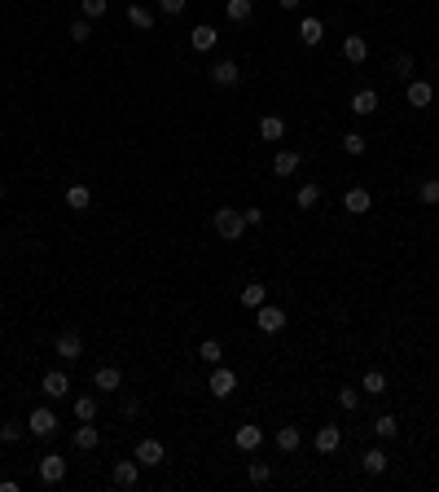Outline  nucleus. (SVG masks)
Returning <instances> with one entry per match:
<instances>
[{"instance_id":"f257e3e1","label":"nucleus","mask_w":439,"mask_h":492,"mask_svg":"<svg viewBox=\"0 0 439 492\" xmlns=\"http://www.w3.org/2000/svg\"><path fill=\"white\" fill-rule=\"evenodd\" d=\"M211 224H216V233L224 237V242H237V237L246 233V215L233 211V207H220L216 215H211Z\"/></svg>"},{"instance_id":"1a4fd4ad","label":"nucleus","mask_w":439,"mask_h":492,"mask_svg":"<svg viewBox=\"0 0 439 492\" xmlns=\"http://www.w3.org/2000/svg\"><path fill=\"white\" fill-rule=\"evenodd\" d=\"M92 387H97V391H119V387H123V374H119V369L114 365H101L97 369V374H92Z\"/></svg>"},{"instance_id":"4468645a","label":"nucleus","mask_w":439,"mask_h":492,"mask_svg":"<svg viewBox=\"0 0 439 492\" xmlns=\"http://www.w3.org/2000/svg\"><path fill=\"white\" fill-rule=\"evenodd\" d=\"M343 57L360 66L365 57H369V40H365V35H347V40H343Z\"/></svg>"},{"instance_id":"39448f33","label":"nucleus","mask_w":439,"mask_h":492,"mask_svg":"<svg viewBox=\"0 0 439 492\" xmlns=\"http://www.w3.org/2000/svg\"><path fill=\"white\" fill-rule=\"evenodd\" d=\"M53 352L62 356V361H79V356H84V339H79L75 330H62V334H57V343H53Z\"/></svg>"},{"instance_id":"f3484780","label":"nucleus","mask_w":439,"mask_h":492,"mask_svg":"<svg viewBox=\"0 0 439 492\" xmlns=\"http://www.w3.org/2000/svg\"><path fill=\"white\" fill-rule=\"evenodd\" d=\"M347 110H351V115H360V119H365V115H374V110H378V92H374V88H360V92L351 97Z\"/></svg>"},{"instance_id":"f704fd0d","label":"nucleus","mask_w":439,"mask_h":492,"mask_svg":"<svg viewBox=\"0 0 439 492\" xmlns=\"http://www.w3.org/2000/svg\"><path fill=\"white\" fill-rule=\"evenodd\" d=\"M418 198L426 202V207H439V181L431 176V181H422V189H418Z\"/></svg>"},{"instance_id":"c85d7f7f","label":"nucleus","mask_w":439,"mask_h":492,"mask_svg":"<svg viewBox=\"0 0 439 492\" xmlns=\"http://www.w3.org/2000/svg\"><path fill=\"white\" fill-rule=\"evenodd\" d=\"M75 417L79 422H92V417H97V400H92V395H75Z\"/></svg>"},{"instance_id":"58836bf2","label":"nucleus","mask_w":439,"mask_h":492,"mask_svg":"<svg viewBox=\"0 0 439 492\" xmlns=\"http://www.w3.org/2000/svg\"><path fill=\"white\" fill-rule=\"evenodd\" d=\"M338 404H343V409H356V404H360V391H356V387H338Z\"/></svg>"},{"instance_id":"a19ab883","label":"nucleus","mask_w":439,"mask_h":492,"mask_svg":"<svg viewBox=\"0 0 439 492\" xmlns=\"http://www.w3.org/2000/svg\"><path fill=\"white\" fill-rule=\"evenodd\" d=\"M0 440H5V444H18V440H22V426H18V422H5V426H0Z\"/></svg>"},{"instance_id":"cd10ccee","label":"nucleus","mask_w":439,"mask_h":492,"mask_svg":"<svg viewBox=\"0 0 439 492\" xmlns=\"http://www.w3.org/2000/svg\"><path fill=\"white\" fill-rule=\"evenodd\" d=\"M299 444H303V435H299L294 426H281V431H277V449H281V453H294Z\"/></svg>"},{"instance_id":"49530a36","label":"nucleus","mask_w":439,"mask_h":492,"mask_svg":"<svg viewBox=\"0 0 439 492\" xmlns=\"http://www.w3.org/2000/svg\"><path fill=\"white\" fill-rule=\"evenodd\" d=\"M0 202H5V181H0Z\"/></svg>"},{"instance_id":"412c9836","label":"nucleus","mask_w":439,"mask_h":492,"mask_svg":"<svg viewBox=\"0 0 439 492\" xmlns=\"http://www.w3.org/2000/svg\"><path fill=\"white\" fill-rule=\"evenodd\" d=\"M338 444H343L338 426H321V431H316V453H321V457H325V453H334Z\"/></svg>"},{"instance_id":"7c9ffc66","label":"nucleus","mask_w":439,"mask_h":492,"mask_svg":"<svg viewBox=\"0 0 439 492\" xmlns=\"http://www.w3.org/2000/svg\"><path fill=\"white\" fill-rule=\"evenodd\" d=\"M127 22H132V27H141V31H150V27H154V14H150L145 5H132V9H127Z\"/></svg>"},{"instance_id":"2eb2a0df","label":"nucleus","mask_w":439,"mask_h":492,"mask_svg":"<svg viewBox=\"0 0 439 492\" xmlns=\"http://www.w3.org/2000/svg\"><path fill=\"white\" fill-rule=\"evenodd\" d=\"M97 444H101V431L92 426V422H79V426H75V449H79V453H92Z\"/></svg>"},{"instance_id":"dca6fc26","label":"nucleus","mask_w":439,"mask_h":492,"mask_svg":"<svg viewBox=\"0 0 439 492\" xmlns=\"http://www.w3.org/2000/svg\"><path fill=\"white\" fill-rule=\"evenodd\" d=\"M136 479H141V462H114V484L119 488H136Z\"/></svg>"},{"instance_id":"4c0bfd02","label":"nucleus","mask_w":439,"mask_h":492,"mask_svg":"<svg viewBox=\"0 0 439 492\" xmlns=\"http://www.w3.org/2000/svg\"><path fill=\"white\" fill-rule=\"evenodd\" d=\"M105 9H110V0H84V18L92 22V18H101Z\"/></svg>"},{"instance_id":"6e6552de","label":"nucleus","mask_w":439,"mask_h":492,"mask_svg":"<svg viewBox=\"0 0 439 492\" xmlns=\"http://www.w3.org/2000/svg\"><path fill=\"white\" fill-rule=\"evenodd\" d=\"M132 457H136L141 466H159L163 457H167V449H163V444H159V440H141V444H136V453H132Z\"/></svg>"},{"instance_id":"aec40b11","label":"nucleus","mask_w":439,"mask_h":492,"mask_svg":"<svg viewBox=\"0 0 439 492\" xmlns=\"http://www.w3.org/2000/svg\"><path fill=\"white\" fill-rule=\"evenodd\" d=\"M321 35H325V22L321 18H303L299 22V40L303 44H321Z\"/></svg>"},{"instance_id":"a18cd8bd","label":"nucleus","mask_w":439,"mask_h":492,"mask_svg":"<svg viewBox=\"0 0 439 492\" xmlns=\"http://www.w3.org/2000/svg\"><path fill=\"white\" fill-rule=\"evenodd\" d=\"M277 5H281V9H286V14H290V9H299V0H277Z\"/></svg>"},{"instance_id":"7ed1b4c3","label":"nucleus","mask_w":439,"mask_h":492,"mask_svg":"<svg viewBox=\"0 0 439 492\" xmlns=\"http://www.w3.org/2000/svg\"><path fill=\"white\" fill-rule=\"evenodd\" d=\"M27 431L31 435H40V440H49V435H57V413L53 409H31V417H27Z\"/></svg>"},{"instance_id":"72a5a7b5","label":"nucleus","mask_w":439,"mask_h":492,"mask_svg":"<svg viewBox=\"0 0 439 492\" xmlns=\"http://www.w3.org/2000/svg\"><path fill=\"white\" fill-rule=\"evenodd\" d=\"M70 40H75V44H88V40H92V22H88V18H75V22H70Z\"/></svg>"},{"instance_id":"e433bc0d","label":"nucleus","mask_w":439,"mask_h":492,"mask_svg":"<svg viewBox=\"0 0 439 492\" xmlns=\"http://www.w3.org/2000/svg\"><path fill=\"white\" fill-rule=\"evenodd\" d=\"M251 9H255L251 0H229V18L233 22H246V18H251Z\"/></svg>"},{"instance_id":"b1692460","label":"nucleus","mask_w":439,"mask_h":492,"mask_svg":"<svg viewBox=\"0 0 439 492\" xmlns=\"http://www.w3.org/2000/svg\"><path fill=\"white\" fill-rule=\"evenodd\" d=\"M360 466H365V475H382V471H387V453H382V449H369V453L360 457Z\"/></svg>"},{"instance_id":"79ce46f5","label":"nucleus","mask_w":439,"mask_h":492,"mask_svg":"<svg viewBox=\"0 0 439 492\" xmlns=\"http://www.w3.org/2000/svg\"><path fill=\"white\" fill-rule=\"evenodd\" d=\"M163 14H185V0H159Z\"/></svg>"},{"instance_id":"bb28decb","label":"nucleus","mask_w":439,"mask_h":492,"mask_svg":"<svg viewBox=\"0 0 439 492\" xmlns=\"http://www.w3.org/2000/svg\"><path fill=\"white\" fill-rule=\"evenodd\" d=\"M396 431H400L396 413H382V417H378V422H374V435H378V440H396Z\"/></svg>"},{"instance_id":"ea45409f","label":"nucleus","mask_w":439,"mask_h":492,"mask_svg":"<svg viewBox=\"0 0 439 492\" xmlns=\"http://www.w3.org/2000/svg\"><path fill=\"white\" fill-rule=\"evenodd\" d=\"M391 70H396L400 79H409V75H413V57H409V53H400V57H396V66H391Z\"/></svg>"},{"instance_id":"c03bdc74","label":"nucleus","mask_w":439,"mask_h":492,"mask_svg":"<svg viewBox=\"0 0 439 492\" xmlns=\"http://www.w3.org/2000/svg\"><path fill=\"white\" fill-rule=\"evenodd\" d=\"M141 413V400H132V395H127V400H123V417H136Z\"/></svg>"},{"instance_id":"c9c22d12","label":"nucleus","mask_w":439,"mask_h":492,"mask_svg":"<svg viewBox=\"0 0 439 492\" xmlns=\"http://www.w3.org/2000/svg\"><path fill=\"white\" fill-rule=\"evenodd\" d=\"M246 479H251V484H268V479H272V466H268V462H251Z\"/></svg>"},{"instance_id":"20e7f679","label":"nucleus","mask_w":439,"mask_h":492,"mask_svg":"<svg viewBox=\"0 0 439 492\" xmlns=\"http://www.w3.org/2000/svg\"><path fill=\"white\" fill-rule=\"evenodd\" d=\"M207 391L216 395V400H229V395L237 391V374H233V369H224V365H216V374L207 378Z\"/></svg>"},{"instance_id":"a211bd4d","label":"nucleus","mask_w":439,"mask_h":492,"mask_svg":"<svg viewBox=\"0 0 439 492\" xmlns=\"http://www.w3.org/2000/svg\"><path fill=\"white\" fill-rule=\"evenodd\" d=\"M189 40H194V49H198V53H211V49H216V40H220V31L203 22V27H194V35H189Z\"/></svg>"},{"instance_id":"393cba45","label":"nucleus","mask_w":439,"mask_h":492,"mask_svg":"<svg viewBox=\"0 0 439 492\" xmlns=\"http://www.w3.org/2000/svg\"><path fill=\"white\" fill-rule=\"evenodd\" d=\"M360 387L369 395H387V374H382V369H369V374L360 378Z\"/></svg>"},{"instance_id":"9b49d317","label":"nucleus","mask_w":439,"mask_h":492,"mask_svg":"<svg viewBox=\"0 0 439 492\" xmlns=\"http://www.w3.org/2000/svg\"><path fill=\"white\" fill-rule=\"evenodd\" d=\"M259 444H264V431H259L255 422L237 426V449H242V453H259Z\"/></svg>"},{"instance_id":"a878e982","label":"nucleus","mask_w":439,"mask_h":492,"mask_svg":"<svg viewBox=\"0 0 439 492\" xmlns=\"http://www.w3.org/2000/svg\"><path fill=\"white\" fill-rule=\"evenodd\" d=\"M242 304H246V308H259V304H268V291H264V282H251V286H246V291H242Z\"/></svg>"},{"instance_id":"9d476101","label":"nucleus","mask_w":439,"mask_h":492,"mask_svg":"<svg viewBox=\"0 0 439 492\" xmlns=\"http://www.w3.org/2000/svg\"><path fill=\"white\" fill-rule=\"evenodd\" d=\"M343 207H347L351 215H365V211H369V207H374V198H369V189H360V185H356V189H347V194H343Z\"/></svg>"},{"instance_id":"4be33fe9","label":"nucleus","mask_w":439,"mask_h":492,"mask_svg":"<svg viewBox=\"0 0 439 492\" xmlns=\"http://www.w3.org/2000/svg\"><path fill=\"white\" fill-rule=\"evenodd\" d=\"M259 137H264V141H281V137H286V124H281L277 115H264V119H259Z\"/></svg>"},{"instance_id":"f8f14e48","label":"nucleus","mask_w":439,"mask_h":492,"mask_svg":"<svg viewBox=\"0 0 439 492\" xmlns=\"http://www.w3.org/2000/svg\"><path fill=\"white\" fill-rule=\"evenodd\" d=\"M431 101H435V88H431V79H413V83H409V106H418V110H426Z\"/></svg>"},{"instance_id":"c756f323","label":"nucleus","mask_w":439,"mask_h":492,"mask_svg":"<svg viewBox=\"0 0 439 492\" xmlns=\"http://www.w3.org/2000/svg\"><path fill=\"white\" fill-rule=\"evenodd\" d=\"M294 202H299V211H312L316 202H321V185H303V189H299V198H294Z\"/></svg>"},{"instance_id":"f03ea898","label":"nucleus","mask_w":439,"mask_h":492,"mask_svg":"<svg viewBox=\"0 0 439 492\" xmlns=\"http://www.w3.org/2000/svg\"><path fill=\"white\" fill-rule=\"evenodd\" d=\"M255 326L264 334H281V330H286V312H281L277 304H259L255 308Z\"/></svg>"},{"instance_id":"423d86ee","label":"nucleus","mask_w":439,"mask_h":492,"mask_svg":"<svg viewBox=\"0 0 439 492\" xmlns=\"http://www.w3.org/2000/svg\"><path fill=\"white\" fill-rule=\"evenodd\" d=\"M62 479H66V457H57V453L40 457V484H62Z\"/></svg>"},{"instance_id":"473e14b6","label":"nucleus","mask_w":439,"mask_h":492,"mask_svg":"<svg viewBox=\"0 0 439 492\" xmlns=\"http://www.w3.org/2000/svg\"><path fill=\"white\" fill-rule=\"evenodd\" d=\"M343 150H347V154H351V159H360V154H365V150H369V141H365V137H360V132H347V137H343Z\"/></svg>"},{"instance_id":"2f4dec72","label":"nucleus","mask_w":439,"mask_h":492,"mask_svg":"<svg viewBox=\"0 0 439 492\" xmlns=\"http://www.w3.org/2000/svg\"><path fill=\"white\" fill-rule=\"evenodd\" d=\"M198 356H203V361H207V365H220V356H224V347H220L216 339H203V343H198Z\"/></svg>"},{"instance_id":"6ab92c4d","label":"nucleus","mask_w":439,"mask_h":492,"mask_svg":"<svg viewBox=\"0 0 439 492\" xmlns=\"http://www.w3.org/2000/svg\"><path fill=\"white\" fill-rule=\"evenodd\" d=\"M66 207H70V211H88V207H92V189H88V185H70V189H66Z\"/></svg>"},{"instance_id":"0eeeda50","label":"nucleus","mask_w":439,"mask_h":492,"mask_svg":"<svg viewBox=\"0 0 439 492\" xmlns=\"http://www.w3.org/2000/svg\"><path fill=\"white\" fill-rule=\"evenodd\" d=\"M237 79H242V66L237 62H216L211 66V83H216V88H233Z\"/></svg>"},{"instance_id":"37998d69","label":"nucleus","mask_w":439,"mask_h":492,"mask_svg":"<svg viewBox=\"0 0 439 492\" xmlns=\"http://www.w3.org/2000/svg\"><path fill=\"white\" fill-rule=\"evenodd\" d=\"M246 215V224H255V229H259V224H264V211H259V207H251V211H242Z\"/></svg>"},{"instance_id":"ddd939ff","label":"nucleus","mask_w":439,"mask_h":492,"mask_svg":"<svg viewBox=\"0 0 439 492\" xmlns=\"http://www.w3.org/2000/svg\"><path fill=\"white\" fill-rule=\"evenodd\" d=\"M66 391H70V378L62 369H49V374H44V395H49V400H62Z\"/></svg>"},{"instance_id":"5701e85b","label":"nucleus","mask_w":439,"mask_h":492,"mask_svg":"<svg viewBox=\"0 0 439 492\" xmlns=\"http://www.w3.org/2000/svg\"><path fill=\"white\" fill-rule=\"evenodd\" d=\"M299 154H294V150H281L277 154V159H272V172H277V176H290V172H299Z\"/></svg>"}]
</instances>
